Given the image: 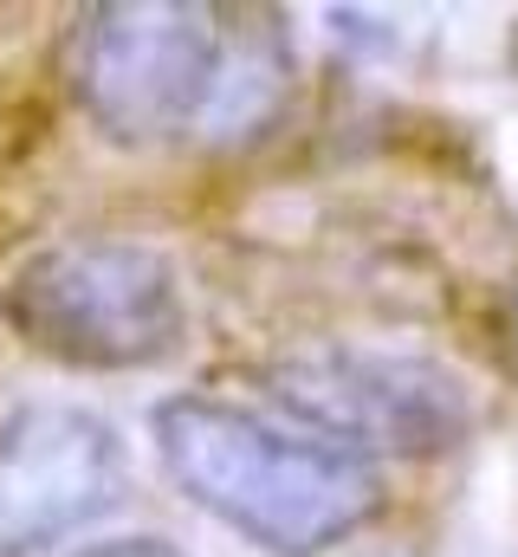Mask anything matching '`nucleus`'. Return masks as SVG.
<instances>
[{
    "label": "nucleus",
    "mask_w": 518,
    "mask_h": 557,
    "mask_svg": "<svg viewBox=\"0 0 518 557\" xmlns=\"http://www.w3.org/2000/svg\"><path fill=\"white\" fill-rule=\"evenodd\" d=\"M292 33L272 7L111 0L65 33V85L118 143L240 149L292 104Z\"/></svg>",
    "instance_id": "obj_1"
},
{
    "label": "nucleus",
    "mask_w": 518,
    "mask_h": 557,
    "mask_svg": "<svg viewBox=\"0 0 518 557\" xmlns=\"http://www.w3.org/2000/svg\"><path fill=\"white\" fill-rule=\"evenodd\" d=\"M156 447L169 480L259 552L311 557L383 512V473L363 454L272 428L221 396H169L156 409Z\"/></svg>",
    "instance_id": "obj_2"
},
{
    "label": "nucleus",
    "mask_w": 518,
    "mask_h": 557,
    "mask_svg": "<svg viewBox=\"0 0 518 557\" xmlns=\"http://www.w3.org/2000/svg\"><path fill=\"white\" fill-rule=\"evenodd\" d=\"M0 318L52 363L143 370L182 344L188 305L169 253L118 234H85L33 253L0 292Z\"/></svg>",
    "instance_id": "obj_3"
},
{
    "label": "nucleus",
    "mask_w": 518,
    "mask_h": 557,
    "mask_svg": "<svg viewBox=\"0 0 518 557\" xmlns=\"http://www.w3.org/2000/svg\"><path fill=\"white\" fill-rule=\"evenodd\" d=\"M266 396L350 454H441L467 434V396L447 370L383 350H292L266 363Z\"/></svg>",
    "instance_id": "obj_4"
},
{
    "label": "nucleus",
    "mask_w": 518,
    "mask_h": 557,
    "mask_svg": "<svg viewBox=\"0 0 518 557\" xmlns=\"http://www.w3.org/2000/svg\"><path fill=\"white\" fill-rule=\"evenodd\" d=\"M124 499V441L111 421L33 403L0 421V557H33Z\"/></svg>",
    "instance_id": "obj_5"
},
{
    "label": "nucleus",
    "mask_w": 518,
    "mask_h": 557,
    "mask_svg": "<svg viewBox=\"0 0 518 557\" xmlns=\"http://www.w3.org/2000/svg\"><path fill=\"white\" fill-rule=\"evenodd\" d=\"M78 557H182L175 545H162V539H118V545H91V552Z\"/></svg>",
    "instance_id": "obj_6"
},
{
    "label": "nucleus",
    "mask_w": 518,
    "mask_h": 557,
    "mask_svg": "<svg viewBox=\"0 0 518 557\" xmlns=\"http://www.w3.org/2000/svg\"><path fill=\"white\" fill-rule=\"evenodd\" d=\"M499 350H506V363L518 370V278L506 285V305H499Z\"/></svg>",
    "instance_id": "obj_7"
},
{
    "label": "nucleus",
    "mask_w": 518,
    "mask_h": 557,
    "mask_svg": "<svg viewBox=\"0 0 518 557\" xmlns=\"http://www.w3.org/2000/svg\"><path fill=\"white\" fill-rule=\"evenodd\" d=\"M363 557H421V552H402V545H388V552H363Z\"/></svg>",
    "instance_id": "obj_8"
}]
</instances>
